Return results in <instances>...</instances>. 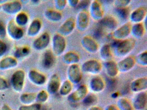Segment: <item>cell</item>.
I'll return each instance as SVG.
<instances>
[{
  "mask_svg": "<svg viewBox=\"0 0 147 110\" xmlns=\"http://www.w3.org/2000/svg\"><path fill=\"white\" fill-rule=\"evenodd\" d=\"M136 41L133 39H125L119 40L114 47L116 56L119 57L125 56L134 49Z\"/></svg>",
  "mask_w": 147,
  "mask_h": 110,
  "instance_id": "6da1fadb",
  "label": "cell"
},
{
  "mask_svg": "<svg viewBox=\"0 0 147 110\" xmlns=\"http://www.w3.org/2000/svg\"><path fill=\"white\" fill-rule=\"evenodd\" d=\"M67 42L64 37L59 34H55L52 40V48L54 54L57 56L61 55L65 51Z\"/></svg>",
  "mask_w": 147,
  "mask_h": 110,
  "instance_id": "7a4b0ae2",
  "label": "cell"
},
{
  "mask_svg": "<svg viewBox=\"0 0 147 110\" xmlns=\"http://www.w3.org/2000/svg\"><path fill=\"white\" fill-rule=\"evenodd\" d=\"M25 74L22 70H18L15 71L11 79L12 86L13 89L16 92L22 91L24 84Z\"/></svg>",
  "mask_w": 147,
  "mask_h": 110,
  "instance_id": "3957f363",
  "label": "cell"
},
{
  "mask_svg": "<svg viewBox=\"0 0 147 110\" xmlns=\"http://www.w3.org/2000/svg\"><path fill=\"white\" fill-rule=\"evenodd\" d=\"M67 74L68 80L74 84H78L82 78L81 69L78 64L69 65L68 68Z\"/></svg>",
  "mask_w": 147,
  "mask_h": 110,
  "instance_id": "277c9868",
  "label": "cell"
},
{
  "mask_svg": "<svg viewBox=\"0 0 147 110\" xmlns=\"http://www.w3.org/2000/svg\"><path fill=\"white\" fill-rule=\"evenodd\" d=\"M82 69L84 72L86 73L96 74L101 71L102 65L98 60L91 59L86 61L82 64Z\"/></svg>",
  "mask_w": 147,
  "mask_h": 110,
  "instance_id": "5b68a950",
  "label": "cell"
},
{
  "mask_svg": "<svg viewBox=\"0 0 147 110\" xmlns=\"http://www.w3.org/2000/svg\"><path fill=\"white\" fill-rule=\"evenodd\" d=\"M89 12L90 15L94 20L100 21L104 17V11L98 1H91L89 6Z\"/></svg>",
  "mask_w": 147,
  "mask_h": 110,
  "instance_id": "8992f818",
  "label": "cell"
},
{
  "mask_svg": "<svg viewBox=\"0 0 147 110\" xmlns=\"http://www.w3.org/2000/svg\"><path fill=\"white\" fill-rule=\"evenodd\" d=\"M76 26L78 30L84 32L87 29L89 23V16L88 13L85 10L78 13L76 17Z\"/></svg>",
  "mask_w": 147,
  "mask_h": 110,
  "instance_id": "52a82bcc",
  "label": "cell"
},
{
  "mask_svg": "<svg viewBox=\"0 0 147 110\" xmlns=\"http://www.w3.org/2000/svg\"><path fill=\"white\" fill-rule=\"evenodd\" d=\"M131 26L130 23L127 22L115 29L112 33L113 38L118 40L125 39L131 33Z\"/></svg>",
  "mask_w": 147,
  "mask_h": 110,
  "instance_id": "ba28073f",
  "label": "cell"
},
{
  "mask_svg": "<svg viewBox=\"0 0 147 110\" xmlns=\"http://www.w3.org/2000/svg\"><path fill=\"white\" fill-rule=\"evenodd\" d=\"M136 63L135 58L131 56L125 58L117 63L119 71L122 73L128 72L135 66Z\"/></svg>",
  "mask_w": 147,
  "mask_h": 110,
  "instance_id": "9c48e42d",
  "label": "cell"
},
{
  "mask_svg": "<svg viewBox=\"0 0 147 110\" xmlns=\"http://www.w3.org/2000/svg\"><path fill=\"white\" fill-rule=\"evenodd\" d=\"M88 92V90L86 86L81 85L69 95L68 99L71 102H78L84 99L87 95Z\"/></svg>",
  "mask_w": 147,
  "mask_h": 110,
  "instance_id": "30bf717a",
  "label": "cell"
},
{
  "mask_svg": "<svg viewBox=\"0 0 147 110\" xmlns=\"http://www.w3.org/2000/svg\"><path fill=\"white\" fill-rule=\"evenodd\" d=\"M82 46L88 52L94 53L98 50V45L92 37L86 36L83 37L81 41Z\"/></svg>",
  "mask_w": 147,
  "mask_h": 110,
  "instance_id": "8fae6325",
  "label": "cell"
},
{
  "mask_svg": "<svg viewBox=\"0 0 147 110\" xmlns=\"http://www.w3.org/2000/svg\"><path fill=\"white\" fill-rule=\"evenodd\" d=\"M75 27L76 22L74 18H69L59 27V34L63 37L68 36L73 32Z\"/></svg>",
  "mask_w": 147,
  "mask_h": 110,
  "instance_id": "7c38bea8",
  "label": "cell"
},
{
  "mask_svg": "<svg viewBox=\"0 0 147 110\" xmlns=\"http://www.w3.org/2000/svg\"><path fill=\"white\" fill-rule=\"evenodd\" d=\"M146 15L147 9L144 7H139L130 13L129 17L131 21L136 24L141 23L146 19Z\"/></svg>",
  "mask_w": 147,
  "mask_h": 110,
  "instance_id": "4fadbf2b",
  "label": "cell"
},
{
  "mask_svg": "<svg viewBox=\"0 0 147 110\" xmlns=\"http://www.w3.org/2000/svg\"><path fill=\"white\" fill-rule=\"evenodd\" d=\"M7 32L10 37L16 40L20 39L24 36V32L22 28L18 26L13 20L8 23Z\"/></svg>",
  "mask_w": 147,
  "mask_h": 110,
  "instance_id": "5bb4252c",
  "label": "cell"
},
{
  "mask_svg": "<svg viewBox=\"0 0 147 110\" xmlns=\"http://www.w3.org/2000/svg\"><path fill=\"white\" fill-rule=\"evenodd\" d=\"M147 103V94L146 92L138 93L133 101V108L136 110H144L146 107Z\"/></svg>",
  "mask_w": 147,
  "mask_h": 110,
  "instance_id": "9a60e30c",
  "label": "cell"
},
{
  "mask_svg": "<svg viewBox=\"0 0 147 110\" xmlns=\"http://www.w3.org/2000/svg\"><path fill=\"white\" fill-rule=\"evenodd\" d=\"M50 41V36L49 33H44L33 42L34 48L37 50H42L49 45Z\"/></svg>",
  "mask_w": 147,
  "mask_h": 110,
  "instance_id": "2e32d148",
  "label": "cell"
},
{
  "mask_svg": "<svg viewBox=\"0 0 147 110\" xmlns=\"http://www.w3.org/2000/svg\"><path fill=\"white\" fill-rule=\"evenodd\" d=\"M130 88L135 93L143 92L147 88V77H141L134 80L131 83Z\"/></svg>",
  "mask_w": 147,
  "mask_h": 110,
  "instance_id": "e0dca14e",
  "label": "cell"
},
{
  "mask_svg": "<svg viewBox=\"0 0 147 110\" xmlns=\"http://www.w3.org/2000/svg\"><path fill=\"white\" fill-rule=\"evenodd\" d=\"M22 9V4L19 1L6 3L2 5L3 11L8 14H14L19 12Z\"/></svg>",
  "mask_w": 147,
  "mask_h": 110,
  "instance_id": "ac0fdd59",
  "label": "cell"
},
{
  "mask_svg": "<svg viewBox=\"0 0 147 110\" xmlns=\"http://www.w3.org/2000/svg\"><path fill=\"white\" fill-rule=\"evenodd\" d=\"M61 81L58 75L54 74L50 77L47 87L48 92L51 94L56 93L60 89Z\"/></svg>",
  "mask_w": 147,
  "mask_h": 110,
  "instance_id": "d6986e66",
  "label": "cell"
},
{
  "mask_svg": "<svg viewBox=\"0 0 147 110\" xmlns=\"http://www.w3.org/2000/svg\"><path fill=\"white\" fill-rule=\"evenodd\" d=\"M89 87L93 92L99 93L105 89V82L100 76H94L90 80Z\"/></svg>",
  "mask_w": 147,
  "mask_h": 110,
  "instance_id": "ffe728a7",
  "label": "cell"
},
{
  "mask_svg": "<svg viewBox=\"0 0 147 110\" xmlns=\"http://www.w3.org/2000/svg\"><path fill=\"white\" fill-rule=\"evenodd\" d=\"M101 26L109 30H115L117 27L118 22L113 16H107L103 17L99 22Z\"/></svg>",
  "mask_w": 147,
  "mask_h": 110,
  "instance_id": "44dd1931",
  "label": "cell"
},
{
  "mask_svg": "<svg viewBox=\"0 0 147 110\" xmlns=\"http://www.w3.org/2000/svg\"><path fill=\"white\" fill-rule=\"evenodd\" d=\"M29 77L31 82L37 85H43L46 81V77L44 75L35 70L29 72Z\"/></svg>",
  "mask_w": 147,
  "mask_h": 110,
  "instance_id": "7402d4cb",
  "label": "cell"
},
{
  "mask_svg": "<svg viewBox=\"0 0 147 110\" xmlns=\"http://www.w3.org/2000/svg\"><path fill=\"white\" fill-rule=\"evenodd\" d=\"M55 62V58L54 53L50 50L45 53L42 59L43 66L47 69L51 68Z\"/></svg>",
  "mask_w": 147,
  "mask_h": 110,
  "instance_id": "603a6c76",
  "label": "cell"
},
{
  "mask_svg": "<svg viewBox=\"0 0 147 110\" xmlns=\"http://www.w3.org/2000/svg\"><path fill=\"white\" fill-rule=\"evenodd\" d=\"M63 62L66 64L72 65L77 64L80 61L79 54L74 51H69L63 55Z\"/></svg>",
  "mask_w": 147,
  "mask_h": 110,
  "instance_id": "cb8c5ba5",
  "label": "cell"
},
{
  "mask_svg": "<svg viewBox=\"0 0 147 110\" xmlns=\"http://www.w3.org/2000/svg\"><path fill=\"white\" fill-rule=\"evenodd\" d=\"M105 66L107 74L109 76L114 77L117 75L119 71L117 63L111 60L106 62Z\"/></svg>",
  "mask_w": 147,
  "mask_h": 110,
  "instance_id": "d4e9b609",
  "label": "cell"
},
{
  "mask_svg": "<svg viewBox=\"0 0 147 110\" xmlns=\"http://www.w3.org/2000/svg\"><path fill=\"white\" fill-rule=\"evenodd\" d=\"M17 64L18 62L16 59L11 57H7L0 61V69H9L16 67Z\"/></svg>",
  "mask_w": 147,
  "mask_h": 110,
  "instance_id": "484cf974",
  "label": "cell"
},
{
  "mask_svg": "<svg viewBox=\"0 0 147 110\" xmlns=\"http://www.w3.org/2000/svg\"><path fill=\"white\" fill-rule=\"evenodd\" d=\"M100 55L102 60L106 62L111 61L113 58L111 46L110 45H104L100 50Z\"/></svg>",
  "mask_w": 147,
  "mask_h": 110,
  "instance_id": "4316f807",
  "label": "cell"
},
{
  "mask_svg": "<svg viewBox=\"0 0 147 110\" xmlns=\"http://www.w3.org/2000/svg\"><path fill=\"white\" fill-rule=\"evenodd\" d=\"M145 26L144 24L141 23H136L131 26V33L135 38H142L144 33Z\"/></svg>",
  "mask_w": 147,
  "mask_h": 110,
  "instance_id": "83f0119b",
  "label": "cell"
},
{
  "mask_svg": "<svg viewBox=\"0 0 147 110\" xmlns=\"http://www.w3.org/2000/svg\"><path fill=\"white\" fill-rule=\"evenodd\" d=\"M42 27L41 21L38 19L34 20L28 28L27 34L30 37H34L39 33Z\"/></svg>",
  "mask_w": 147,
  "mask_h": 110,
  "instance_id": "f1b7e54d",
  "label": "cell"
},
{
  "mask_svg": "<svg viewBox=\"0 0 147 110\" xmlns=\"http://www.w3.org/2000/svg\"><path fill=\"white\" fill-rule=\"evenodd\" d=\"M45 17L49 20L53 22H58L62 18V15L58 10H48L45 12Z\"/></svg>",
  "mask_w": 147,
  "mask_h": 110,
  "instance_id": "f546056e",
  "label": "cell"
},
{
  "mask_svg": "<svg viewBox=\"0 0 147 110\" xmlns=\"http://www.w3.org/2000/svg\"><path fill=\"white\" fill-rule=\"evenodd\" d=\"M72 89V83L68 80H66L60 87L59 92L62 96H66L70 94Z\"/></svg>",
  "mask_w": 147,
  "mask_h": 110,
  "instance_id": "4dcf8cb0",
  "label": "cell"
},
{
  "mask_svg": "<svg viewBox=\"0 0 147 110\" xmlns=\"http://www.w3.org/2000/svg\"><path fill=\"white\" fill-rule=\"evenodd\" d=\"M37 94L35 93H26L23 94L20 97V100L23 104L29 105L32 103L36 98Z\"/></svg>",
  "mask_w": 147,
  "mask_h": 110,
  "instance_id": "1f68e13d",
  "label": "cell"
},
{
  "mask_svg": "<svg viewBox=\"0 0 147 110\" xmlns=\"http://www.w3.org/2000/svg\"><path fill=\"white\" fill-rule=\"evenodd\" d=\"M118 109L120 110H133L132 105L129 100L125 98H122L119 99L117 101Z\"/></svg>",
  "mask_w": 147,
  "mask_h": 110,
  "instance_id": "d6a6232c",
  "label": "cell"
},
{
  "mask_svg": "<svg viewBox=\"0 0 147 110\" xmlns=\"http://www.w3.org/2000/svg\"><path fill=\"white\" fill-rule=\"evenodd\" d=\"M30 49L27 46L18 48L14 53V56L17 58H21L28 56L30 53Z\"/></svg>",
  "mask_w": 147,
  "mask_h": 110,
  "instance_id": "836d02e7",
  "label": "cell"
},
{
  "mask_svg": "<svg viewBox=\"0 0 147 110\" xmlns=\"http://www.w3.org/2000/svg\"><path fill=\"white\" fill-rule=\"evenodd\" d=\"M15 21L17 25L20 26H24L27 24L28 21V17L26 13H20L18 14L15 18Z\"/></svg>",
  "mask_w": 147,
  "mask_h": 110,
  "instance_id": "e575fe53",
  "label": "cell"
},
{
  "mask_svg": "<svg viewBox=\"0 0 147 110\" xmlns=\"http://www.w3.org/2000/svg\"><path fill=\"white\" fill-rule=\"evenodd\" d=\"M136 62L139 65L142 66H147V51L143 52L138 55L136 58Z\"/></svg>",
  "mask_w": 147,
  "mask_h": 110,
  "instance_id": "d590c367",
  "label": "cell"
},
{
  "mask_svg": "<svg viewBox=\"0 0 147 110\" xmlns=\"http://www.w3.org/2000/svg\"><path fill=\"white\" fill-rule=\"evenodd\" d=\"M116 12L119 17L123 19H126L129 16L130 10L128 7L116 8Z\"/></svg>",
  "mask_w": 147,
  "mask_h": 110,
  "instance_id": "8d00e7d4",
  "label": "cell"
},
{
  "mask_svg": "<svg viewBox=\"0 0 147 110\" xmlns=\"http://www.w3.org/2000/svg\"><path fill=\"white\" fill-rule=\"evenodd\" d=\"M97 101V98L95 95L90 94L84 98L83 99V103L86 105H91L96 103Z\"/></svg>",
  "mask_w": 147,
  "mask_h": 110,
  "instance_id": "74e56055",
  "label": "cell"
},
{
  "mask_svg": "<svg viewBox=\"0 0 147 110\" xmlns=\"http://www.w3.org/2000/svg\"><path fill=\"white\" fill-rule=\"evenodd\" d=\"M41 105L38 103L22 106L18 110H41Z\"/></svg>",
  "mask_w": 147,
  "mask_h": 110,
  "instance_id": "f35d334b",
  "label": "cell"
},
{
  "mask_svg": "<svg viewBox=\"0 0 147 110\" xmlns=\"http://www.w3.org/2000/svg\"><path fill=\"white\" fill-rule=\"evenodd\" d=\"M48 98L49 95L48 93L45 90H42L40 91L38 94H37L36 99L40 103H43L48 100Z\"/></svg>",
  "mask_w": 147,
  "mask_h": 110,
  "instance_id": "ab89813d",
  "label": "cell"
},
{
  "mask_svg": "<svg viewBox=\"0 0 147 110\" xmlns=\"http://www.w3.org/2000/svg\"><path fill=\"white\" fill-rule=\"evenodd\" d=\"M131 1L129 0H117L114 1V6L117 8L126 7L130 3Z\"/></svg>",
  "mask_w": 147,
  "mask_h": 110,
  "instance_id": "60d3db41",
  "label": "cell"
},
{
  "mask_svg": "<svg viewBox=\"0 0 147 110\" xmlns=\"http://www.w3.org/2000/svg\"><path fill=\"white\" fill-rule=\"evenodd\" d=\"M67 4L66 0H56L55 1V6L58 11L63 10Z\"/></svg>",
  "mask_w": 147,
  "mask_h": 110,
  "instance_id": "b9f144b4",
  "label": "cell"
},
{
  "mask_svg": "<svg viewBox=\"0 0 147 110\" xmlns=\"http://www.w3.org/2000/svg\"><path fill=\"white\" fill-rule=\"evenodd\" d=\"M91 3V1L89 0L79 1V3L76 7L78 9H81L82 11H83L90 6Z\"/></svg>",
  "mask_w": 147,
  "mask_h": 110,
  "instance_id": "7bdbcfd3",
  "label": "cell"
},
{
  "mask_svg": "<svg viewBox=\"0 0 147 110\" xmlns=\"http://www.w3.org/2000/svg\"><path fill=\"white\" fill-rule=\"evenodd\" d=\"M6 35V29L2 22L0 21V39L5 38Z\"/></svg>",
  "mask_w": 147,
  "mask_h": 110,
  "instance_id": "ee69618b",
  "label": "cell"
},
{
  "mask_svg": "<svg viewBox=\"0 0 147 110\" xmlns=\"http://www.w3.org/2000/svg\"><path fill=\"white\" fill-rule=\"evenodd\" d=\"M7 46L6 44L1 40H0V57L2 56L6 52Z\"/></svg>",
  "mask_w": 147,
  "mask_h": 110,
  "instance_id": "f6af8a7d",
  "label": "cell"
},
{
  "mask_svg": "<svg viewBox=\"0 0 147 110\" xmlns=\"http://www.w3.org/2000/svg\"><path fill=\"white\" fill-rule=\"evenodd\" d=\"M8 87L7 82L5 79L0 77V91L6 90Z\"/></svg>",
  "mask_w": 147,
  "mask_h": 110,
  "instance_id": "bcb514c9",
  "label": "cell"
},
{
  "mask_svg": "<svg viewBox=\"0 0 147 110\" xmlns=\"http://www.w3.org/2000/svg\"><path fill=\"white\" fill-rule=\"evenodd\" d=\"M67 1L70 7H76L78 5L79 1V0H69V1Z\"/></svg>",
  "mask_w": 147,
  "mask_h": 110,
  "instance_id": "7dc6e473",
  "label": "cell"
},
{
  "mask_svg": "<svg viewBox=\"0 0 147 110\" xmlns=\"http://www.w3.org/2000/svg\"><path fill=\"white\" fill-rule=\"evenodd\" d=\"M105 110H119V109L114 105H110L106 107Z\"/></svg>",
  "mask_w": 147,
  "mask_h": 110,
  "instance_id": "c3c4849f",
  "label": "cell"
},
{
  "mask_svg": "<svg viewBox=\"0 0 147 110\" xmlns=\"http://www.w3.org/2000/svg\"><path fill=\"white\" fill-rule=\"evenodd\" d=\"M1 110H12L8 105H3L1 107Z\"/></svg>",
  "mask_w": 147,
  "mask_h": 110,
  "instance_id": "681fc988",
  "label": "cell"
},
{
  "mask_svg": "<svg viewBox=\"0 0 147 110\" xmlns=\"http://www.w3.org/2000/svg\"><path fill=\"white\" fill-rule=\"evenodd\" d=\"M88 110H102L100 107L97 106H93L90 107Z\"/></svg>",
  "mask_w": 147,
  "mask_h": 110,
  "instance_id": "f907efd6",
  "label": "cell"
},
{
  "mask_svg": "<svg viewBox=\"0 0 147 110\" xmlns=\"http://www.w3.org/2000/svg\"><path fill=\"white\" fill-rule=\"evenodd\" d=\"M1 9V6H0V9Z\"/></svg>",
  "mask_w": 147,
  "mask_h": 110,
  "instance_id": "816d5d0a",
  "label": "cell"
}]
</instances>
